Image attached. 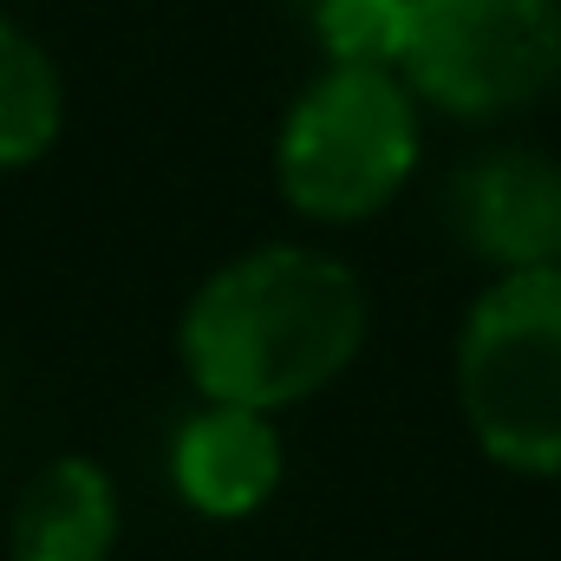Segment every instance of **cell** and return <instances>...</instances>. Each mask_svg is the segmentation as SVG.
Instances as JSON below:
<instances>
[{"mask_svg": "<svg viewBox=\"0 0 561 561\" xmlns=\"http://www.w3.org/2000/svg\"><path fill=\"white\" fill-rule=\"evenodd\" d=\"M373 300L340 255L262 242L203 280L176 320V359L203 405L287 412L327 392L366 346Z\"/></svg>", "mask_w": 561, "mask_h": 561, "instance_id": "obj_1", "label": "cell"}, {"mask_svg": "<svg viewBox=\"0 0 561 561\" xmlns=\"http://www.w3.org/2000/svg\"><path fill=\"white\" fill-rule=\"evenodd\" d=\"M424 105L392 66H320L275 138V183L294 216L353 229L392 209L419 170Z\"/></svg>", "mask_w": 561, "mask_h": 561, "instance_id": "obj_2", "label": "cell"}, {"mask_svg": "<svg viewBox=\"0 0 561 561\" xmlns=\"http://www.w3.org/2000/svg\"><path fill=\"white\" fill-rule=\"evenodd\" d=\"M457 412L510 477H561V268L496 275L457 327Z\"/></svg>", "mask_w": 561, "mask_h": 561, "instance_id": "obj_3", "label": "cell"}, {"mask_svg": "<svg viewBox=\"0 0 561 561\" xmlns=\"http://www.w3.org/2000/svg\"><path fill=\"white\" fill-rule=\"evenodd\" d=\"M399 79L437 118H516L561 85V0H405Z\"/></svg>", "mask_w": 561, "mask_h": 561, "instance_id": "obj_4", "label": "cell"}, {"mask_svg": "<svg viewBox=\"0 0 561 561\" xmlns=\"http://www.w3.org/2000/svg\"><path fill=\"white\" fill-rule=\"evenodd\" d=\"M450 229L457 242L496 268H556L561 262V163L529 144H496L450 176Z\"/></svg>", "mask_w": 561, "mask_h": 561, "instance_id": "obj_5", "label": "cell"}, {"mask_svg": "<svg viewBox=\"0 0 561 561\" xmlns=\"http://www.w3.org/2000/svg\"><path fill=\"white\" fill-rule=\"evenodd\" d=\"M280 431L268 412L242 405H203L176 424L170 444V483L196 516L242 523L280 490Z\"/></svg>", "mask_w": 561, "mask_h": 561, "instance_id": "obj_6", "label": "cell"}, {"mask_svg": "<svg viewBox=\"0 0 561 561\" xmlns=\"http://www.w3.org/2000/svg\"><path fill=\"white\" fill-rule=\"evenodd\" d=\"M118 490L92 457H53L13 510V561H112Z\"/></svg>", "mask_w": 561, "mask_h": 561, "instance_id": "obj_7", "label": "cell"}, {"mask_svg": "<svg viewBox=\"0 0 561 561\" xmlns=\"http://www.w3.org/2000/svg\"><path fill=\"white\" fill-rule=\"evenodd\" d=\"M66 131V79L53 53L0 13V176L39 163Z\"/></svg>", "mask_w": 561, "mask_h": 561, "instance_id": "obj_8", "label": "cell"}, {"mask_svg": "<svg viewBox=\"0 0 561 561\" xmlns=\"http://www.w3.org/2000/svg\"><path fill=\"white\" fill-rule=\"evenodd\" d=\"M307 26L320 33L327 66H392L399 72L405 0H307Z\"/></svg>", "mask_w": 561, "mask_h": 561, "instance_id": "obj_9", "label": "cell"}, {"mask_svg": "<svg viewBox=\"0 0 561 561\" xmlns=\"http://www.w3.org/2000/svg\"><path fill=\"white\" fill-rule=\"evenodd\" d=\"M556 268H561V262H556Z\"/></svg>", "mask_w": 561, "mask_h": 561, "instance_id": "obj_10", "label": "cell"}]
</instances>
